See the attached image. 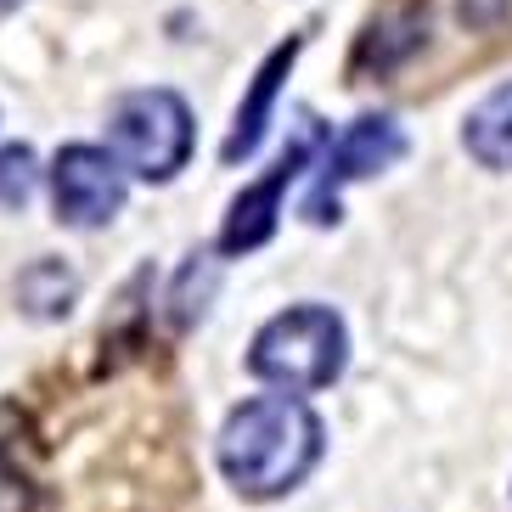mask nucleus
Segmentation results:
<instances>
[{
  "mask_svg": "<svg viewBox=\"0 0 512 512\" xmlns=\"http://www.w3.org/2000/svg\"><path fill=\"white\" fill-rule=\"evenodd\" d=\"M107 152L141 181H175L192 158V113L175 91H124L107 107Z\"/></svg>",
  "mask_w": 512,
  "mask_h": 512,
  "instance_id": "nucleus-3",
  "label": "nucleus"
},
{
  "mask_svg": "<svg viewBox=\"0 0 512 512\" xmlns=\"http://www.w3.org/2000/svg\"><path fill=\"white\" fill-rule=\"evenodd\" d=\"M316 147H321V130H316V119L304 113L299 130H293V141H287V152L271 164V175H265L259 186H248V192L231 203L226 231H220V248H226V254H248V248H259V242H271L276 214H282V192L310 169V152Z\"/></svg>",
  "mask_w": 512,
  "mask_h": 512,
  "instance_id": "nucleus-6",
  "label": "nucleus"
},
{
  "mask_svg": "<svg viewBox=\"0 0 512 512\" xmlns=\"http://www.w3.org/2000/svg\"><path fill=\"white\" fill-rule=\"evenodd\" d=\"M462 147L484 169H512V85H496L462 124Z\"/></svg>",
  "mask_w": 512,
  "mask_h": 512,
  "instance_id": "nucleus-8",
  "label": "nucleus"
},
{
  "mask_svg": "<svg viewBox=\"0 0 512 512\" xmlns=\"http://www.w3.org/2000/svg\"><path fill=\"white\" fill-rule=\"evenodd\" d=\"M321 462V422L293 394H254L220 428V467L237 496L276 501Z\"/></svg>",
  "mask_w": 512,
  "mask_h": 512,
  "instance_id": "nucleus-1",
  "label": "nucleus"
},
{
  "mask_svg": "<svg viewBox=\"0 0 512 512\" xmlns=\"http://www.w3.org/2000/svg\"><path fill=\"white\" fill-rule=\"evenodd\" d=\"M400 152H406V136H400L394 119H377V113L355 119L344 136L327 147V158H321L316 186H310V203H304V220H316V226L338 220V192H344L349 181H366V175H377V169H389Z\"/></svg>",
  "mask_w": 512,
  "mask_h": 512,
  "instance_id": "nucleus-4",
  "label": "nucleus"
},
{
  "mask_svg": "<svg viewBox=\"0 0 512 512\" xmlns=\"http://www.w3.org/2000/svg\"><path fill=\"white\" fill-rule=\"evenodd\" d=\"M79 299V276L62 265V259H34L29 271L17 276V304L29 310L34 321H57L68 316Z\"/></svg>",
  "mask_w": 512,
  "mask_h": 512,
  "instance_id": "nucleus-9",
  "label": "nucleus"
},
{
  "mask_svg": "<svg viewBox=\"0 0 512 512\" xmlns=\"http://www.w3.org/2000/svg\"><path fill=\"white\" fill-rule=\"evenodd\" d=\"M51 203H57V220L74 231H96L107 226L113 214L124 209V169L107 147H74L57 152L51 164Z\"/></svg>",
  "mask_w": 512,
  "mask_h": 512,
  "instance_id": "nucleus-5",
  "label": "nucleus"
},
{
  "mask_svg": "<svg viewBox=\"0 0 512 512\" xmlns=\"http://www.w3.org/2000/svg\"><path fill=\"white\" fill-rule=\"evenodd\" d=\"M293 57H299V40H287V46L271 51V62L254 74V91H248V102L237 107V124H231L226 147H220V158L226 164H242V158H254V147L265 141V124H271V102H276V85H282V74L293 68Z\"/></svg>",
  "mask_w": 512,
  "mask_h": 512,
  "instance_id": "nucleus-7",
  "label": "nucleus"
},
{
  "mask_svg": "<svg viewBox=\"0 0 512 512\" xmlns=\"http://www.w3.org/2000/svg\"><path fill=\"white\" fill-rule=\"evenodd\" d=\"M349 361V332L327 304H293L282 316H271L248 344V372L259 383H271L276 394H316L338 383Z\"/></svg>",
  "mask_w": 512,
  "mask_h": 512,
  "instance_id": "nucleus-2",
  "label": "nucleus"
},
{
  "mask_svg": "<svg viewBox=\"0 0 512 512\" xmlns=\"http://www.w3.org/2000/svg\"><path fill=\"white\" fill-rule=\"evenodd\" d=\"M34 439L29 417L17 406H0V512H34V484L17 462V451Z\"/></svg>",
  "mask_w": 512,
  "mask_h": 512,
  "instance_id": "nucleus-10",
  "label": "nucleus"
},
{
  "mask_svg": "<svg viewBox=\"0 0 512 512\" xmlns=\"http://www.w3.org/2000/svg\"><path fill=\"white\" fill-rule=\"evenodd\" d=\"M40 186V158L29 147H0V209H23Z\"/></svg>",
  "mask_w": 512,
  "mask_h": 512,
  "instance_id": "nucleus-11",
  "label": "nucleus"
},
{
  "mask_svg": "<svg viewBox=\"0 0 512 512\" xmlns=\"http://www.w3.org/2000/svg\"><path fill=\"white\" fill-rule=\"evenodd\" d=\"M17 6H23V0H0V17H6V12H17Z\"/></svg>",
  "mask_w": 512,
  "mask_h": 512,
  "instance_id": "nucleus-12",
  "label": "nucleus"
}]
</instances>
